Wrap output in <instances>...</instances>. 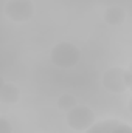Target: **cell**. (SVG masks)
I'll use <instances>...</instances> for the list:
<instances>
[{
  "mask_svg": "<svg viewBox=\"0 0 132 133\" xmlns=\"http://www.w3.org/2000/svg\"><path fill=\"white\" fill-rule=\"evenodd\" d=\"M81 57V51L75 43L70 42H59L51 48L50 59L59 68H70L78 64Z\"/></svg>",
  "mask_w": 132,
  "mask_h": 133,
  "instance_id": "cell-1",
  "label": "cell"
},
{
  "mask_svg": "<svg viewBox=\"0 0 132 133\" xmlns=\"http://www.w3.org/2000/svg\"><path fill=\"white\" fill-rule=\"evenodd\" d=\"M132 84L131 73L120 66H112L103 74V85L112 93H123Z\"/></svg>",
  "mask_w": 132,
  "mask_h": 133,
  "instance_id": "cell-2",
  "label": "cell"
},
{
  "mask_svg": "<svg viewBox=\"0 0 132 133\" xmlns=\"http://www.w3.org/2000/svg\"><path fill=\"white\" fill-rule=\"evenodd\" d=\"M95 122V113L87 105H75L67 111V124L76 132H86Z\"/></svg>",
  "mask_w": 132,
  "mask_h": 133,
  "instance_id": "cell-3",
  "label": "cell"
},
{
  "mask_svg": "<svg viewBox=\"0 0 132 133\" xmlns=\"http://www.w3.org/2000/svg\"><path fill=\"white\" fill-rule=\"evenodd\" d=\"M3 11L9 20L17 22V23H23L33 17L34 6L31 0H8Z\"/></svg>",
  "mask_w": 132,
  "mask_h": 133,
  "instance_id": "cell-4",
  "label": "cell"
},
{
  "mask_svg": "<svg viewBox=\"0 0 132 133\" xmlns=\"http://www.w3.org/2000/svg\"><path fill=\"white\" fill-rule=\"evenodd\" d=\"M86 133H132V129L129 124H124L121 121H115V119H107V121H101V122H93Z\"/></svg>",
  "mask_w": 132,
  "mask_h": 133,
  "instance_id": "cell-5",
  "label": "cell"
},
{
  "mask_svg": "<svg viewBox=\"0 0 132 133\" xmlns=\"http://www.w3.org/2000/svg\"><path fill=\"white\" fill-rule=\"evenodd\" d=\"M19 99H20L19 88L14 84L5 82V85L0 90V102L2 104H16V102H19Z\"/></svg>",
  "mask_w": 132,
  "mask_h": 133,
  "instance_id": "cell-6",
  "label": "cell"
},
{
  "mask_svg": "<svg viewBox=\"0 0 132 133\" xmlns=\"http://www.w3.org/2000/svg\"><path fill=\"white\" fill-rule=\"evenodd\" d=\"M126 19V12L123 8L120 6H109L104 12V20L106 23L112 25V26H117V25H121Z\"/></svg>",
  "mask_w": 132,
  "mask_h": 133,
  "instance_id": "cell-7",
  "label": "cell"
},
{
  "mask_svg": "<svg viewBox=\"0 0 132 133\" xmlns=\"http://www.w3.org/2000/svg\"><path fill=\"white\" fill-rule=\"evenodd\" d=\"M76 104H78V102L75 99V96L70 95V93H64V95H61V96L58 98V107H59L61 110H64V111H68V110L73 108Z\"/></svg>",
  "mask_w": 132,
  "mask_h": 133,
  "instance_id": "cell-8",
  "label": "cell"
},
{
  "mask_svg": "<svg viewBox=\"0 0 132 133\" xmlns=\"http://www.w3.org/2000/svg\"><path fill=\"white\" fill-rule=\"evenodd\" d=\"M0 133H13V127L9 121L3 116H0Z\"/></svg>",
  "mask_w": 132,
  "mask_h": 133,
  "instance_id": "cell-9",
  "label": "cell"
},
{
  "mask_svg": "<svg viewBox=\"0 0 132 133\" xmlns=\"http://www.w3.org/2000/svg\"><path fill=\"white\" fill-rule=\"evenodd\" d=\"M3 85H5V79L0 76V90H2V87H3Z\"/></svg>",
  "mask_w": 132,
  "mask_h": 133,
  "instance_id": "cell-10",
  "label": "cell"
}]
</instances>
